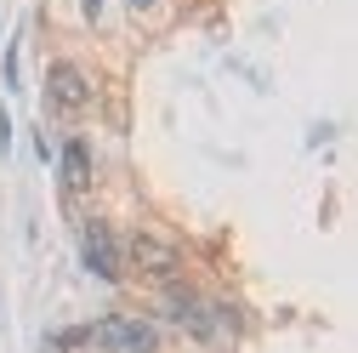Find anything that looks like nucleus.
<instances>
[{"label":"nucleus","instance_id":"nucleus-1","mask_svg":"<svg viewBox=\"0 0 358 353\" xmlns=\"http://www.w3.org/2000/svg\"><path fill=\"white\" fill-rule=\"evenodd\" d=\"M80 251H85V268H92L97 279H120V274H125L120 240H114V228L103 223V216H85V228H80Z\"/></svg>","mask_w":358,"mask_h":353},{"label":"nucleus","instance_id":"nucleus-2","mask_svg":"<svg viewBox=\"0 0 358 353\" xmlns=\"http://www.w3.org/2000/svg\"><path fill=\"white\" fill-rule=\"evenodd\" d=\"M92 342L108 347V353H154L159 331L148 319H103V325H92Z\"/></svg>","mask_w":358,"mask_h":353},{"label":"nucleus","instance_id":"nucleus-3","mask_svg":"<svg viewBox=\"0 0 358 353\" xmlns=\"http://www.w3.org/2000/svg\"><path fill=\"white\" fill-rule=\"evenodd\" d=\"M46 103H52L57 114H80L85 103H92V80H85L80 63H52V74H46Z\"/></svg>","mask_w":358,"mask_h":353},{"label":"nucleus","instance_id":"nucleus-4","mask_svg":"<svg viewBox=\"0 0 358 353\" xmlns=\"http://www.w3.org/2000/svg\"><path fill=\"white\" fill-rule=\"evenodd\" d=\"M125 262H131L137 274H148V279H171V274H176V251H171L165 240H154V234H131Z\"/></svg>","mask_w":358,"mask_h":353},{"label":"nucleus","instance_id":"nucleus-5","mask_svg":"<svg viewBox=\"0 0 358 353\" xmlns=\"http://www.w3.org/2000/svg\"><path fill=\"white\" fill-rule=\"evenodd\" d=\"M63 183L69 188L92 183V154H85V143H63Z\"/></svg>","mask_w":358,"mask_h":353},{"label":"nucleus","instance_id":"nucleus-6","mask_svg":"<svg viewBox=\"0 0 358 353\" xmlns=\"http://www.w3.org/2000/svg\"><path fill=\"white\" fill-rule=\"evenodd\" d=\"M176 325L194 331V336H210V331H216V319H210L205 302H176Z\"/></svg>","mask_w":358,"mask_h":353},{"label":"nucleus","instance_id":"nucleus-7","mask_svg":"<svg viewBox=\"0 0 358 353\" xmlns=\"http://www.w3.org/2000/svg\"><path fill=\"white\" fill-rule=\"evenodd\" d=\"M103 12H108V0H85V23H103Z\"/></svg>","mask_w":358,"mask_h":353},{"label":"nucleus","instance_id":"nucleus-8","mask_svg":"<svg viewBox=\"0 0 358 353\" xmlns=\"http://www.w3.org/2000/svg\"><path fill=\"white\" fill-rule=\"evenodd\" d=\"M12 148V120H6V109H0V154Z\"/></svg>","mask_w":358,"mask_h":353},{"label":"nucleus","instance_id":"nucleus-9","mask_svg":"<svg viewBox=\"0 0 358 353\" xmlns=\"http://www.w3.org/2000/svg\"><path fill=\"white\" fill-rule=\"evenodd\" d=\"M125 6H137V12H148V6H154V0H125Z\"/></svg>","mask_w":358,"mask_h":353}]
</instances>
